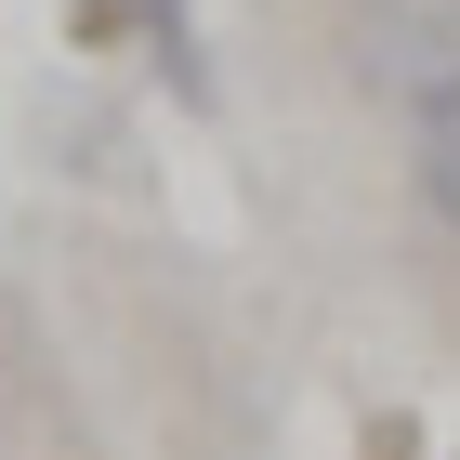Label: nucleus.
<instances>
[{
  "label": "nucleus",
  "mask_w": 460,
  "mask_h": 460,
  "mask_svg": "<svg viewBox=\"0 0 460 460\" xmlns=\"http://www.w3.org/2000/svg\"><path fill=\"white\" fill-rule=\"evenodd\" d=\"M460 66V0H355L342 13V79L355 93H382V106H408L421 79Z\"/></svg>",
  "instance_id": "obj_1"
},
{
  "label": "nucleus",
  "mask_w": 460,
  "mask_h": 460,
  "mask_svg": "<svg viewBox=\"0 0 460 460\" xmlns=\"http://www.w3.org/2000/svg\"><path fill=\"white\" fill-rule=\"evenodd\" d=\"M394 132H408V211L460 250V66L421 79V93L394 106Z\"/></svg>",
  "instance_id": "obj_2"
},
{
  "label": "nucleus",
  "mask_w": 460,
  "mask_h": 460,
  "mask_svg": "<svg viewBox=\"0 0 460 460\" xmlns=\"http://www.w3.org/2000/svg\"><path fill=\"white\" fill-rule=\"evenodd\" d=\"M145 13V66L172 79V106H211V53H198V0H132Z\"/></svg>",
  "instance_id": "obj_3"
},
{
  "label": "nucleus",
  "mask_w": 460,
  "mask_h": 460,
  "mask_svg": "<svg viewBox=\"0 0 460 460\" xmlns=\"http://www.w3.org/2000/svg\"><path fill=\"white\" fill-rule=\"evenodd\" d=\"M66 40L79 53H119V40H145V13L132 0H66Z\"/></svg>",
  "instance_id": "obj_4"
}]
</instances>
